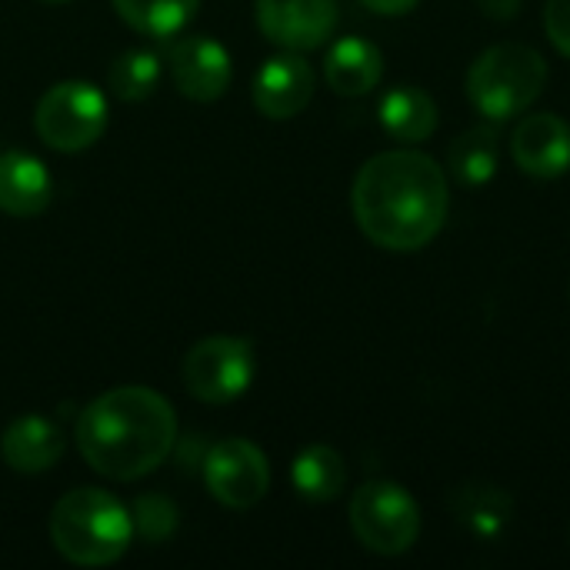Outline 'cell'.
I'll use <instances>...</instances> for the list:
<instances>
[{"label":"cell","mask_w":570,"mask_h":570,"mask_svg":"<svg viewBox=\"0 0 570 570\" xmlns=\"http://www.w3.org/2000/svg\"><path fill=\"white\" fill-rule=\"evenodd\" d=\"M80 458L110 481L154 474L177 444V414L150 387L124 384L90 401L73 428Z\"/></svg>","instance_id":"cell-2"},{"label":"cell","mask_w":570,"mask_h":570,"mask_svg":"<svg viewBox=\"0 0 570 570\" xmlns=\"http://www.w3.org/2000/svg\"><path fill=\"white\" fill-rule=\"evenodd\" d=\"M354 220L384 250H421L448 220V177L421 150L371 157L351 187Z\"/></svg>","instance_id":"cell-1"},{"label":"cell","mask_w":570,"mask_h":570,"mask_svg":"<svg viewBox=\"0 0 570 570\" xmlns=\"http://www.w3.org/2000/svg\"><path fill=\"white\" fill-rule=\"evenodd\" d=\"M291 481H294L301 498H307L314 504H327V501H334L344 491L347 464H344V458L334 448L314 444V448H307V451H301L294 458Z\"/></svg>","instance_id":"cell-18"},{"label":"cell","mask_w":570,"mask_h":570,"mask_svg":"<svg viewBox=\"0 0 570 570\" xmlns=\"http://www.w3.org/2000/svg\"><path fill=\"white\" fill-rule=\"evenodd\" d=\"M381 124L404 144H421L438 130V104L421 87H394L381 100Z\"/></svg>","instance_id":"cell-16"},{"label":"cell","mask_w":570,"mask_h":570,"mask_svg":"<svg viewBox=\"0 0 570 570\" xmlns=\"http://www.w3.org/2000/svg\"><path fill=\"white\" fill-rule=\"evenodd\" d=\"M548 83L544 57L528 43L488 47L468 70V97L488 120H511L528 110Z\"/></svg>","instance_id":"cell-4"},{"label":"cell","mask_w":570,"mask_h":570,"mask_svg":"<svg viewBox=\"0 0 570 570\" xmlns=\"http://www.w3.org/2000/svg\"><path fill=\"white\" fill-rule=\"evenodd\" d=\"M50 3H63V0H50Z\"/></svg>","instance_id":"cell-26"},{"label":"cell","mask_w":570,"mask_h":570,"mask_svg":"<svg viewBox=\"0 0 570 570\" xmlns=\"http://www.w3.org/2000/svg\"><path fill=\"white\" fill-rule=\"evenodd\" d=\"M314 87H317L314 67L301 53L287 50L281 57H271L257 70V77H254V107L271 120H291L311 104Z\"/></svg>","instance_id":"cell-11"},{"label":"cell","mask_w":570,"mask_h":570,"mask_svg":"<svg viewBox=\"0 0 570 570\" xmlns=\"http://www.w3.org/2000/svg\"><path fill=\"white\" fill-rule=\"evenodd\" d=\"M361 3L374 13H384V17H401V13L417 7V0H361Z\"/></svg>","instance_id":"cell-25"},{"label":"cell","mask_w":570,"mask_h":570,"mask_svg":"<svg viewBox=\"0 0 570 570\" xmlns=\"http://www.w3.org/2000/svg\"><path fill=\"white\" fill-rule=\"evenodd\" d=\"M50 544L77 568L117 564L134 544L130 511L100 488H73L50 511Z\"/></svg>","instance_id":"cell-3"},{"label":"cell","mask_w":570,"mask_h":570,"mask_svg":"<svg viewBox=\"0 0 570 570\" xmlns=\"http://www.w3.org/2000/svg\"><path fill=\"white\" fill-rule=\"evenodd\" d=\"M204 484L214 501L230 511H250L267 498L271 464L264 451L244 438L217 441L204 458Z\"/></svg>","instance_id":"cell-8"},{"label":"cell","mask_w":570,"mask_h":570,"mask_svg":"<svg viewBox=\"0 0 570 570\" xmlns=\"http://www.w3.org/2000/svg\"><path fill=\"white\" fill-rule=\"evenodd\" d=\"M381 73H384V57L364 37H344L327 50L324 77L344 97H361L374 90L381 83Z\"/></svg>","instance_id":"cell-15"},{"label":"cell","mask_w":570,"mask_h":570,"mask_svg":"<svg viewBox=\"0 0 570 570\" xmlns=\"http://www.w3.org/2000/svg\"><path fill=\"white\" fill-rule=\"evenodd\" d=\"M110 3L127 27L147 37L180 33L200 7V0H110Z\"/></svg>","instance_id":"cell-19"},{"label":"cell","mask_w":570,"mask_h":570,"mask_svg":"<svg viewBox=\"0 0 570 570\" xmlns=\"http://www.w3.org/2000/svg\"><path fill=\"white\" fill-rule=\"evenodd\" d=\"M184 387L204 404H230L254 381V351L240 337L214 334L194 344L180 367Z\"/></svg>","instance_id":"cell-7"},{"label":"cell","mask_w":570,"mask_h":570,"mask_svg":"<svg viewBox=\"0 0 570 570\" xmlns=\"http://www.w3.org/2000/svg\"><path fill=\"white\" fill-rule=\"evenodd\" d=\"M167 63H170V77H174V87L187 97V100H197V104H210V100H220L230 87V53L224 50V43L210 40V37H180L170 53H167Z\"/></svg>","instance_id":"cell-10"},{"label":"cell","mask_w":570,"mask_h":570,"mask_svg":"<svg viewBox=\"0 0 570 570\" xmlns=\"http://www.w3.org/2000/svg\"><path fill=\"white\" fill-rule=\"evenodd\" d=\"M160 80V60L150 50H124L110 70H107V87L120 100H147L157 90Z\"/></svg>","instance_id":"cell-21"},{"label":"cell","mask_w":570,"mask_h":570,"mask_svg":"<svg viewBox=\"0 0 570 570\" xmlns=\"http://www.w3.org/2000/svg\"><path fill=\"white\" fill-rule=\"evenodd\" d=\"M0 458L17 474H43L63 458V434L53 421L23 414L0 434Z\"/></svg>","instance_id":"cell-13"},{"label":"cell","mask_w":570,"mask_h":570,"mask_svg":"<svg viewBox=\"0 0 570 570\" xmlns=\"http://www.w3.org/2000/svg\"><path fill=\"white\" fill-rule=\"evenodd\" d=\"M261 33L294 53L317 50L337 27V0H257Z\"/></svg>","instance_id":"cell-9"},{"label":"cell","mask_w":570,"mask_h":570,"mask_svg":"<svg viewBox=\"0 0 570 570\" xmlns=\"http://www.w3.org/2000/svg\"><path fill=\"white\" fill-rule=\"evenodd\" d=\"M511 154L518 167L531 177L551 180L570 167V124L561 114H531L518 124L511 137Z\"/></svg>","instance_id":"cell-12"},{"label":"cell","mask_w":570,"mask_h":570,"mask_svg":"<svg viewBox=\"0 0 570 570\" xmlns=\"http://www.w3.org/2000/svg\"><path fill=\"white\" fill-rule=\"evenodd\" d=\"M448 164L461 184H471V187L488 184L498 174V134L491 127H474L461 134L451 144Z\"/></svg>","instance_id":"cell-20"},{"label":"cell","mask_w":570,"mask_h":570,"mask_svg":"<svg viewBox=\"0 0 570 570\" xmlns=\"http://www.w3.org/2000/svg\"><path fill=\"white\" fill-rule=\"evenodd\" d=\"M544 30L551 43L570 57V0H548L544 7Z\"/></svg>","instance_id":"cell-23"},{"label":"cell","mask_w":570,"mask_h":570,"mask_svg":"<svg viewBox=\"0 0 570 570\" xmlns=\"http://www.w3.org/2000/svg\"><path fill=\"white\" fill-rule=\"evenodd\" d=\"M107 117L110 107L100 87L87 80H63L40 97L33 127L47 147L60 154H80L104 137Z\"/></svg>","instance_id":"cell-5"},{"label":"cell","mask_w":570,"mask_h":570,"mask_svg":"<svg viewBox=\"0 0 570 570\" xmlns=\"http://www.w3.org/2000/svg\"><path fill=\"white\" fill-rule=\"evenodd\" d=\"M454 518L478 538H498L514 514V501L508 491L494 484H464L451 494Z\"/></svg>","instance_id":"cell-17"},{"label":"cell","mask_w":570,"mask_h":570,"mask_svg":"<svg viewBox=\"0 0 570 570\" xmlns=\"http://www.w3.org/2000/svg\"><path fill=\"white\" fill-rule=\"evenodd\" d=\"M521 3H524V0H478V7H481L488 17H494V20H511V17H518Z\"/></svg>","instance_id":"cell-24"},{"label":"cell","mask_w":570,"mask_h":570,"mask_svg":"<svg viewBox=\"0 0 570 570\" xmlns=\"http://www.w3.org/2000/svg\"><path fill=\"white\" fill-rule=\"evenodd\" d=\"M130 521H134V534H140L144 541L150 544H160L174 534L177 528V508L170 498L164 494H140L134 501V511H130Z\"/></svg>","instance_id":"cell-22"},{"label":"cell","mask_w":570,"mask_h":570,"mask_svg":"<svg viewBox=\"0 0 570 570\" xmlns=\"http://www.w3.org/2000/svg\"><path fill=\"white\" fill-rule=\"evenodd\" d=\"M53 184L47 167L23 150L0 154V210L10 217H37L50 207Z\"/></svg>","instance_id":"cell-14"},{"label":"cell","mask_w":570,"mask_h":570,"mask_svg":"<svg viewBox=\"0 0 570 570\" xmlns=\"http://www.w3.org/2000/svg\"><path fill=\"white\" fill-rule=\"evenodd\" d=\"M351 528L367 551L397 558L411 551L421 534V508L401 484L367 481L351 498Z\"/></svg>","instance_id":"cell-6"}]
</instances>
